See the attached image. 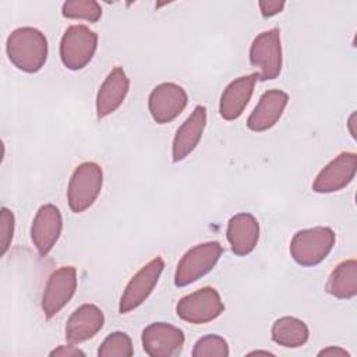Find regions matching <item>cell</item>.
Listing matches in <instances>:
<instances>
[{
	"label": "cell",
	"instance_id": "e0dca14e",
	"mask_svg": "<svg viewBox=\"0 0 357 357\" xmlns=\"http://www.w3.org/2000/svg\"><path fill=\"white\" fill-rule=\"evenodd\" d=\"M257 79V73L241 75L223 89L219 100V113L225 120H236L243 114L252 96Z\"/></svg>",
	"mask_w": 357,
	"mask_h": 357
},
{
	"label": "cell",
	"instance_id": "5bb4252c",
	"mask_svg": "<svg viewBox=\"0 0 357 357\" xmlns=\"http://www.w3.org/2000/svg\"><path fill=\"white\" fill-rule=\"evenodd\" d=\"M130 89V79L123 67H114L102 82L96 95V116L105 119L124 102Z\"/></svg>",
	"mask_w": 357,
	"mask_h": 357
},
{
	"label": "cell",
	"instance_id": "7402d4cb",
	"mask_svg": "<svg viewBox=\"0 0 357 357\" xmlns=\"http://www.w3.org/2000/svg\"><path fill=\"white\" fill-rule=\"evenodd\" d=\"M61 13L67 18L96 22L102 17L100 6L93 0H70L63 3Z\"/></svg>",
	"mask_w": 357,
	"mask_h": 357
},
{
	"label": "cell",
	"instance_id": "d4e9b609",
	"mask_svg": "<svg viewBox=\"0 0 357 357\" xmlns=\"http://www.w3.org/2000/svg\"><path fill=\"white\" fill-rule=\"evenodd\" d=\"M14 213L3 206L1 208V212H0V255H6L7 250L10 248L11 245V241H13V237H14Z\"/></svg>",
	"mask_w": 357,
	"mask_h": 357
},
{
	"label": "cell",
	"instance_id": "7c38bea8",
	"mask_svg": "<svg viewBox=\"0 0 357 357\" xmlns=\"http://www.w3.org/2000/svg\"><path fill=\"white\" fill-rule=\"evenodd\" d=\"M357 170V155L342 152L332 159L315 177L312 190L319 194L336 192L350 184Z\"/></svg>",
	"mask_w": 357,
	"mask_h": 357
},
{
	"label": "cell",
	"instance_id": "ba28073f",
	"mask_svg": "<svg viewBox=\"0 0 357 357\" xmlns=\"http://www.w3.org/2000/svg\"><path fill=\"white\" fill-rule=\"evenodd\" d=\"M165 268V262L160 257L151 259L146 265H144L127 283L119 304V311L121 314H127L137 307H139L152 293L156 286L162 271Z\"/></svg>",
	"mask_w": 357,
	"mask_h": 357
},
{
	"label": "cell",
	"instance_id": "603a6c76",
	"mask_svg": "<svg viewBox=\"0 0 357 357\" xmlns=\"http://www.w3.org/2000/svg\"><path fill=\"white\" fill-rule=\"evenodd\" d=\"M134 354L131 339L124 332L110 333L99 346V357H131Z\"/></svg>",
	"mask_w": 357,
	"mask_h": 357
},
{
	"label": "cell",
	"instance_id": "83f0119b",
	"mask_svg": "<svg viewBox=\"0 0 357 357\" xmlns=\"http://www.w3.org/2000/svg\"><path fill=\"white\" fill-rule=\"evenodd\" d=\"M318 356H335V357H350V353L346 351L342 347H337V346H329L326 349H322Z\"/></svg>",
	"mask_w": 357,
	"mask_h": 357
},
{
	"label": "cell",
	"instance_id": "6da1fadb",
	"mask_svg": "<svg viewBox=\"0 0 357 357\" xmlns=\"http://www.w3.org/2000/svg\"><path fill=\"white\" fill-rule=\"evenodd\" d=\"M10 61L24 73L39 71L47 60V39L36 28L22 26L14 29L6 42Z\"/></svg>",
	"mask_w": 357,
	"mask_h": 357
},
{
	"label": "cell",
	"instance_id": "d6986e66",
	"mask_svg": "<svg viewBox=\"0 0 357 357\" xmlns=\"http://www.w3.org/2000/svg\"><path fill=\"white\" fill-rule=\"evenodd\" d=\"M226 237L236 255H248L255 248L259 238L258 220L247 212L234 215L227 223Z\"/></svg>",
	"mask_w": 357,
	"mask_h": 357
},
{
	"label": "cell",
	"instance_id": "8992f818",
	"mask_svg": "<svg viewBox=\"0 0 357 357\" xmlns=\"http://www.w3.org/2000/svg\"><path fill=\"white\" fill-rule=\"evenodd\" d=\"M96 46L98 35L92 29L85 25H71L60 42V59L68 70H81L92 60Z\"/></svg>",
	"mask_w": 357,
	"mask_h": 357
},
{
	"label": "cell",
	"instance_id": "44dd1931",
	"mask_svg": "<svg viewBox=\"0 0 357 357\" xmlns=\"http://www.w3.org/2000/svg\"><path fill=\"white\" fill-rule=\"evenodd\" d=\"M307 325L294 317H282L272 325V340L283 347H300L308 340Z\"/></svg>",
	"mask_w": 357,
	"mask_h": 357
},
{
	"label": "cell",
	"instance_id": "52a82bcc",
	"mask_svg": "<svg viewBox=\"0 0 357 357\" xmlns=\"http://www.w3.org/2000/svg\"><path fill=\"white\" fill-rule=\"evenodd\" d=\"M225 310L220 294L213 287H202L180 298L176 305L177 315L190 324H206L216 319Z\"/></svg>",
	"mask_w": 357,
	"mask_h": 357
},
{
	"label": "cell",
	"instance_id": "ffe728a7",
	"mask_svg": "<svg viewBox=\"0 0 357 357\" xmlns=\"http://www.w3.org/2000/svg\"><path fill=\"white\" fill-rule=\"evenodd\" d=\"M325 289L336 298H353L357 294V261L351 258L337 264L331 272Z\"/></svg>",
	"mask_w": 357,
	"mask_h": 357
},
{
	"label": "cell",
	"instance_id": "7a4b0ae2",
	"mask_svg": "<svg viewBox=\"0 0 357 357\" xmlns=\"http://www.w3.org/2000/svg\"><path fill=\"white\" fill-rule=\"evenodd\" d=\"M336 241L331 227L315 226L297 231L290 241L291 258L301 266H315L332 251Z\"/></svg>",
	"mask_w": 357,
	"mask_h": 357
},
{
	"label": "cell",
	"instance_id": "2e32d148",
	"mask_svg": "<svg viewBox=\"0 0 357 357\" xmlns=\"http://www.w3.org/2000/svg\"><path fill=\"white\" fill-rule=\"evenodd\" d=\"M105 317L99 307L93 304L79 305L66 322V340L71 344L82 343L93 337L103 326Z\"/></svg>",
	"mask_w": 357,
	"mask_h": 357
},
{
	"label": "cell",
	"instance_id": "9a60e30c",
	"mask_svg": "<svg viewBox=\"0 0 357 357\" xmlns=\"http://www.w3.org/2000/svg\"><path fill=\"white\" fill-rule=\"evenodd\" d=\"M287 102V93L280 89H269L264 92L258 105L247 119V127L255 132L272 128L282 117Z\"/></svg>",
	"mask_w": 357,
	"mask_h": 357
},
{
	"label": "cell",
	"instance_id": "30bf717a",
	"mask_svg": "<svg viewBox=\"0 0 357 357\" xmlns=\"http://www.w3.org/2000/svg\"><path fill=\"white\" fill-rule=\"evenodd\" d=\"M188 96L183 86L174 82H162L156 85L148 99V107L152 119L159 124L173 121L187 106Z\"/></svg>",
	"mask_w": 357,
	"mask_h": 357
},
{
	"label": "cell",
	"instance_id": "4316f807",
	"mask_svg": "<svg viewBox=\"0 0 357 357\" xmlns=\"http://www.w3.org/2000/svg\"><path fill=\"white\" fill-rule=\"evenodd\" d=\"M50 356H61V357H77V356H85V353L81 350V349H78V347H75V346H73L71 343L68 344V346H59L57 349H54V350H52L50 351Z\"/></svg>",
	"mask_w": 357,
	"mask_h": 357
},
{
	"label": "cell",
	"instance_id": "ac0fdd59",
	"mask_svg": "<svg viewBox=\"0 0 357 357\" xmlns=\"http://www.w3.org/2000/svg\"><path fill=\"white\" fill-rule=\"evenodd\" d=\"M206 126L205 106H197L187 120L178 127L172 145L173 162L185 159L198 145Z\"/></svg>",
	"mask_w": 357,
	"mask_h": 357
},
{
	"label": "cell",
	"instance_id": "f546056e",
	"mask_svg": "<svg viewBox=\"0 0 357 357\" xmlns=\"http://www.w3.org/2000/svg\"><path fill=\"white\" fill-rule=\"evenodd\" d=\"M354 117H356V114L353 113L351 116H350V120H349V127H350V132H351V135L354 137V130H353V123H354Z\"/></svg>",
	"mask_w": 357,
	"mask_h": 357
},
{
	"label": "cell",
	"instance_id": "277c9868",
	"mask_svg": "<svg viewBox=\"0 0 357 357\" xmlns=\"http://www.w3.org/2000/svg\"><path fill=\"white\" fill-rule=\"evenodd\" d=\"M222 255V245L218 241L197 244L180 259L174 273V284L178 287L197 282L213 269Z\"/></svg>",
	"mask_w": 357,
	"mask_h": 357
},
{
	"label": "cell",
	"instance_id": "9c48e42d",
	"mask_svg": "<svg viewBox=\"0 0 357 357\" xmlns=\"http://www.w3.org/2000/svg\"><path fill=\"white\" fill-rule=\"evenodd\" d=\"M77 290V271L74 266H60L53 271L42 296V310L47 319L59 314Z\"/></svg>",
	"mask_w": 357,
	"mask_h": 357
},
{
	"label": "cell",
	"instance_id": "3957f363",
	"mask_svg": "<svg viewBox=\"0 0 357 357\" xmlns=\"http://www.w3.org/2000/svg\"><path fill=\"white\" fill-rule=\"evenodd\" d=\"M103 183L102 167L95 162H84L75 167L71 174L67 201L74 213H81L88 209L98 198Z\"/></svg>",
	"mask_w": 357,
	"mask_h": 357
},
{
	"label": "cell",
	"instance_id": "f1b7e54d",
	"mask_svg": "<svg viewBox=\"0 0 357 357\" xmlns=\"http://www.w3.org/2000/svg\"><path fill=\"white\" fill-rule=\"evenodd\" d=\"M259 354H264V356H272L273 353H271V351H264V350H257V351H251V353H248V356H259Z\"/></svg>",
	"mask_w": 357,
	"mask_h": 357
},
{
	"label": "cell",
	"instance_id": "8fae6325",
	"mask_svg": "<svg viewBox=\"0 0 357 357\" xmlns=\"http://www.w3.org/2000/svg\"><path fill=\"white\" fill-rule=\"evenodd\" d=\"M142 347L151 357H173L181 353L184 346V333L180 328L153 322L142 331Z\"/></svg>",
	"mask_w": 357,
	"mask_h": 357
},
{
	"label": "cell",
	"instance_id": "484cf974",
	"mask_svg": "<svg viewBox=\"0 0 357 357\" xmlns=\"http://www.w3.org/2000/svg\"><path fill=\"white\" fill-rule=\"evenodd\" d=\"M283 7H284V1H279V0L259 1V10L264 17L276 15L278 13H280L283 10Z\"/></svg>",
	"mask_w": 357,
	"mask_h": 357
},
{
	"label": "cell",
	"instance_id": "5b68a950",
	"mask_svg": "<svg viewBox=\"0 0 357 357\" xmlns=\"http://www.w3.org/2000/svg\"><path fill=\"white\" fill-rule=\"evenodd\" d=\"M250 63L258 68V79L268 81L279 77L282 71L280 32L272 28L261 32L251 43Z\"/></svg>",
	"mask_w": 357,
	"mask_h": 357
},
{
	"label": "cell",
	"instance_id": "cb8c5ba5",
	"mask_svg": "<svg viewBox=\"0 0 357 357\" xmlns=\"http://www.w3.org/2000/svg\"><path fill=\"white\" fill-rule=\"evenodd\" d=\"M227 342L218 335H206L198 339L192 349V357H227Z\"/></svg>",
	"mask_w": 357,
	"mask_h": 357
},
{
	"label": "cell",
	"instance_id": "4fadbf2b",
	"mask_svg": "<svg viewBox=\"0 0 357 357\" xmlns=\"http://www.w3.org/2000/svg\"><path fill=\"white\" fill-rule=\"evenodd\" d=\"M63 229L60 209L53 204L42 205L31 226V240L39 255H47L56 245Z\"/></svg>",
	"mask_w": 357,
	"mask_h": 357
}]
</instances>
